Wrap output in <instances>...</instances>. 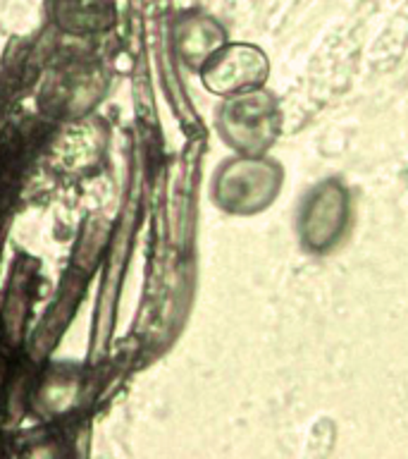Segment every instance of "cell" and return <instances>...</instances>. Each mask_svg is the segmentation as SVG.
Instances as JSON below:
<instances>
[{
	"mask_svg": "<svg viewBox=\"0 0 408 459\" xmlns=\"http://www.w3.org/2000/svg\"><path fill=\"white\" fill-rule=\"evenodd\" d=\"M270 63L258 46L225 43L200 65V82L208 91L227 99L265 84Z\"/></svg>",
	"mask_w": 408,
	"mask_h": 459,
	"instance_id": "cell-3",
	"label": "cell"
},
{
	"mask_svg": "<svg viewBox=\"0 0 408 459\" xmlns=\"http://www.w3.org/2000/svg\"><path fill=\"white\" fill-rule=\"evenodd\" d=\"M172 43H174L179 60L186 67L199 72L200 65L206 63L220 46H225L227 39H225V31L217 22L206 17V14H191L174 27Z\"/></svg>",
	"mask_w": 408,
	"mask_h": 459,
	"instance_id": "cell-7",
	"label": "cell"
},
{
	"mask_svg": "<svg viewBox=\"0 0 408 459\" xmlns=\"http://www.w3.org/2000/svg\"><path fill=\"white\" fill-rule=\"evenodd\" d=\"M103 72L96 63H72L50 77L46 86V99L50 115H81L98 100V79Z\"/></svg>",
	"mask_w": 408,
	"mask_h": 459,
	"instance_id": "cell-5",
	"label": "cell"
},
{
	"mask_svg": "<svg viewBox=\"0 0 408 459\" xmlns=\"http://www.w3.org/2000/svg\"><path fill=\"white\" fill-rule=\"evenodd\" d=\"M282 170L263 156H236L215 175V204L232 215H253L270 206L279 194Z\"/></svg>",
	"mask_w": 408,
	"mask_h": 459,
	"instance_id": "cell-2",
	"label": "cell"
},
{
	"mask_svg": "<svg viewBox=\"0 0 408 459\" xmlns=\"http://www.w3.org/2000/svg\"><path fill=\"white\" fill-rule=\"evenodd\" d=\"M349 204L346 192L336 182H325L308 196L301 215V235L310 251L332 249L346 230Z\"/></svg>",
	"mask_w": 408,
	"mask_h": 459,
	"instance_id": "cell-4",
	"label": "cell"
},
{
	"mask_svg": "<svg viewBox=\"0 0 408 459\" xmlns=\"http://www.w3.org/2000/svg\"><path fill=\"white\" fill-rule=\"evenodd\" d=\"M215 125L225 143L239 156H263L279 136L277 99L263 86L227 96Z\"/></svg>",
	"mask_w": 408,
	"mask_h": 459,
	"instance_id": "cell-1",
	"label": "cell"
},
{
	"mask_svg": "<svg viewBox=\"0 0 408 459\" xmlns=\"http://www.w3.org/2000/svg\"><path fill=\"white\" fill-rule=\"evenodd\" d=\"M113 0H50V20L72 36L103 34L115 24Z\"/></svg>",
	"mask_w": 408,
	"mask_h": 459,
	"instance_id": "cell-6",
	"label": "cell"
}]
</instances>
